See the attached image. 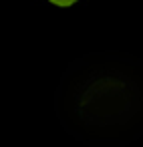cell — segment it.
I'll return each instance as SVG.
<instances>
[{
  "mask_svg": "<svg viewBox=\"0 0 143 147\" xmlns=\"http://www.w3.org/2000/svg\"><path fill=\"white\" fill-rule=\"evenodd\" d=\"M51 4H55V6H71V4H75L77 0H49Z\"/></svg>",
  "mask_w": 143,
  "mask_h": 147,
  "instance_id": "6da1fadb",
  "label": "cell"
}]
</instances>
